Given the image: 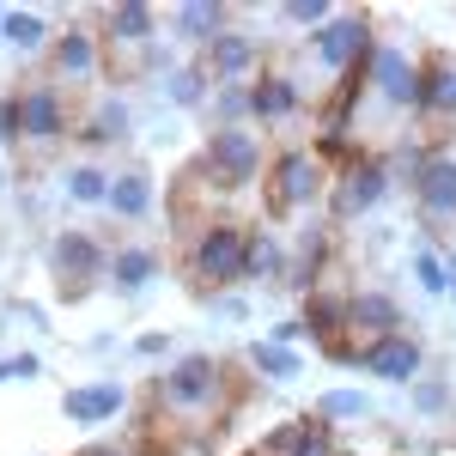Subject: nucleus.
<instances>
[{
  "label": "nucleus",
  "instance_id": "obj_1",
  "mask_svg": "<svg viewBox=\"0 0 456 456\" xmlns=\"http://www.w3.org/2000/svg\"><path fill=\"white\" fill-rule=\"evenodd\" d=\"M152 395L171 420H213V408L225 402V365L213 353H183L152 378Z\"/></svg>",
  "mask_w": 456,
  "mask_h": 456
},
{
  "label": "nucleus",
  "instance_id": "obj_2",
  "mask_svg": "<svg viewBox=\"0 0 456 456\" xmlns=\"http://www.w3.org/2000/svg\"><path fill=\"white\" fill-rule=\"evenodd\" d=\"M244 249H249V225L238 219H208L189 244V281L195 292H225L244 281Z\"/></svg>",
  "mask_w": 456,
  "mask_h": 456
},
{
  "label": "nucleus",
  "instance_id": "obj_3",
  "mask_svg": "<svg viewBox=\"0 0 456 456\" xmlns=\"http://www.w3.org/2000/svg\"><path fill=\"white\" fill-rule=\"evenodd\" d=\"M329 201V165L316 159V146H286L268 165V213H305Z\"/></svg>",
  "mask_w": 456,
  "mask_h": 456
},
{
  "label": "nucleus",
  "instance_id": "obj_4",
  "mask_svg": "<svg viewBox=\"0 0 456 456\" xmlns=\"http://www.w3.org/2000/svg\"><path fill=\"white\" fill-rule=\"evenodd\" d=\"M371 49H378V37H371V12H335L322 31H311V55L322 73H335L341 86L365 73L371 61Z\"/></svg>",
  "mask_w": 456,
  "mask_h": 456
},
{
  "label": "nucleus",
  "instance_id": "obj_5",
  "mask_svg": "<svg viewBox=\"0 0 456 456\" xmlns=\"http://www.w3.org/2000/svg\"><path fill=\"white\" fill-rule=\"evenodd\" d=\"M384 195H389V165L378 152H353L347 165L329 176V219L335 225H353V219L384 208Z\"/></svg>",
  "mask_w": 456,
  "mask_h": 456
},
{
  "label": "nucleus",
  "instance_id": "obj_6",
  "mask_svg": "<svg viewBox=\"0 0 456 456\" xmlns=\"http://www.w3.org/2000/svg\"><path fill=\"white\" fill-rule=\"evenodd\" d=\"M365 98L389 116H402V110L420 116V55H408L402 43H378L365 61Z\"/></svg>",
  "mask_w": 456,
  "mask_h": 456
},
{
  "label": "nucleus",
  "instance_id": "obj_7",
  "mask_svg": "<svg viewBox=\"0 0 456 456\" xmlns=\"http://www.w3.org/2000/svg\"><path fill=\"white\" fill-rule=\"evenodd\" d=\"M49 274L68 298H79V292H92V281H110V249L92 232H61L49 244Z\"/></svg>",
  "mask_w": 456,
  "mask_h": 456
},
{
  "label": "nucleus",
  "instance_id": "obj_8",
  "mask_svg": "<svg viewBox=\"0 0 456 456\" xmlns=\"http://www.w3.org/2000/svg\"><path fill=\"white\" fill-rule=\"evenodd\" d=\"M201 165L213 171L219 189H249L262 176V141L249 128H213L208 146H201Z\"/></svg>",
  "mask_w": 456,
  "mask_h": 456
},
{
  "label": "nucleus",
  "instance_id": "obj_9",
  "mask_svg": "<svg viewBox=\"0 0 456 456\" xmlns=\"http://www.w3.org/2000/svg\"><path fill=\"white\" fill-rule=\"evenodd\" d=\"M104 31H92V25H68V31H55L49 43V73L61 79V86H92L98 73H104Z\"/></svg>",
  "mask_w": 456,
  "mask_h": 456
},
{
  "label": "nucleus",
  "instance_id": "obj_10",
  "mask_svg": "<svg viewBox=\"0 0 456 456\" xmlns=\"http://www.w3.org/2000/svg\"><path fill=\"white\" fill-rule=\"evenodd\" d=\"M201 68H208L213 86H256V79H262V37L225 25V31L201 49Z\"/></svg>",
  "mask_w": 456,
  "mask_h": 456
},
{
  "label": "nucleus",
  "instance_id": "obj_11",
  "mask_svg": "<svg viewBox=\"0 0 456 456\" xmlns=\"http://www.w3.org/2000/svg\"><path fill=\"white\" fill-rule=\"evenodd\" d=\"M365 378H384V384H420V371H426V347L402 329V335H384V341H365L359 347V359H353Z\"/></svg>",
  "mask_w": 456,
  "mask_h": 456
},
{
  "label": "nucleus",
  "instance_id": "obj_12",
  "mask_svg": "<svg viewBox=\"0 0 456 456\" xmlns=\"http://www.w3.org/2000/svg\"><path fill=\"white\" fill-rule=\"evenodd\" d=\"M12 110H19V141L25 146H55L68 134V98L55 86H25L12 92Z\"/></svg>",
  "mask_w": 456,
  "mask_h": 456
},
{
  "label": "nucleus",
  "instance_id": "obj_13",
  "mask_svg": "<svg viewBox=\"0 0 456 456\" xmlns=\"http://www.w3.org/2000/svg\"><path fill=\"white\" fill-rule=\"evenodd\" d=\"M414 201H420V219L426 225H438V232H451L456 225V159L451 152H432L414 176Z\"/></svg>",
  "mask_w": 456,
  "mask_h": 456
},
{
  "label": "nucleus",
  "instance_id": "obj_14",
  "mask_svg": "<svg viewBox=\"0 0 456 456\" xmlns=\"http://www.w3.org/2000/svg\"><path fill=\"white\" fill-rule=\"evenodd\" d=\"M98 19H104V55L110 61H116V49H141V55H152V43H159V6L122 0V6H104Z\"/></svg>",
  "mask_w": 456,
  "mask_h": 456
},
{
  "label": "nucleus",
  "instance_id": "obj_15",
  "mask_svg": "<svg viewBox=\"0 0 456 456\" xmlns=\"http://www.w3.org/2000/svg\"><path fill=\"white\" fill-rule=\"evenodd\" d=\"M122 408H128V389L116 384V378L73 384L68 395H61V420H73V426H104V420H116Z\"/></svg>",
  "mask_w": 456,
  "mask_h": 456
},
{
  "label": "nucleus",
  "instance_id": "obj_16",
  "mask_svg": "<svg viewBox=\"0 0 456 456\" xmlns=\"http://www.w3.org/2000/svg\"><path fill=\"white\" fill-rule=\"evenodd\" d=\"M347 322H353V335H359V347H365V341L402 335V305L389 292H378V286H359V292H347Z\"/></svg>",
  "mask_w": 456,
  "mask_h": 456
},
{
  "label": "nucleus",
  "instance_id": "obj_17",
  "mask_svg": "<svg viewBox=\"0 0 456 456\" xmlns=\"http://www.w3.org/2000/svg\"><path fill=\"white\" fill-rule=\"evenodd\" d=\"M420 116L426 122H456V55L432 49L420 61Z\"/></svg>",
  "mask_w": 456,
  "mask_h": 456
},
{
  "label": "nucleus",
  "instance_id": "obj_18",
  "mask_svg": "<svg viewBox=\"0 0 456 456\" xmlns=\"http://www.w3.org/2000/svg\"><path fill=\"white\" fill-rule=\"evenodd\" d=\"M298 110H305V86L292 73H262L249 86V116L256 122H292Z\"/></svg>",
  "mask_w": 456,
  "mask_h": 456
},
{
  "label": "nucleus",
  "instance_id": "obj_19",
  "mask_svg": "<svg viewBox=\"0 0 456 456\" xmlns=\"http://www.w3.org/2000/svg\"><path fill=\"white\" fill-rule=\"evenodd\" d=\"M159 249L152 244H122V249H110V286L116 292H128V298H141L146 286L159 281Z\"/></svg>",
  "mask_w": 456,
  "mask_h": 456
},
{
  "label": "nucleus",
  "instance_id": "obj_20",
  "mask_svg": "<svg viewBox=\"0 0 456 456\" xmlns=\"http://www.w3.org/2000/svg\"><path fill=\"white\" fill-rule=\"evenodd\" d=\"M305 335H311V341H322V347L347 341V335H353V322H347V298H341V292H322V286H316L311 298H305Z\"/></svg>",
  "mask_w": 456,
  "mask_h": 456
},
{
  "label": "nucleus",
  "instance_id": "obj_21",
  "mask_svg": "<svg viewBox=\"0 0 456 456\" xmlns=\"http://www.w3.org/2000/svg\"><path fill=\"white\" fill-rule=\"evenodd\" d=\"M225 19H232V6H219V0H183V6H171V31L183 43H195V49H208L213 37L225 31Z\"/></svg>",
  "mask_w": 456,
  "mask_h": 456
},
{
  "label": "nucleus",
  "instance_id": "obj_22",
  "mask_svg": "<svg viewBox=\"0 0 456 456\" xmlns=\"http://www.w3.org/2000/svg\"><path fill=\"white\" fill-rule=\"evenodd\" d=\"M152 176L146 171H116L110 176V201L104 208L116 213V219H128V225H141V219H152Z\"/></svg>",
  "mask_w": 456,
  "mask_h": 456
},
{
  "label": "nucleus",
  "instance_id": "obj_23",
  "mask_svg": "<svg viewBox=\"0 0 456 456\" xmlns=\"http://www.w3.org/2000/svg\"><path fill=\"white\" fill-rule=\"evenodd\" d=\"M128 128H134V116H128V104L122 98H98L92 104V116L73 128L86 146H110V141H128Z\"/></svg>",
  "mask_w": 456,
  "mask_h": 456
},
{
  "label": "nucleus",
  "instance_id": "obj_24",
  "mask_svg": "<svg viewBox=\"0 0 456 456\" xmlns=\"http://www.w3.org/2000/svg\"><path fill=\"white\" fill-rule=\"evenodd\" d=\"M244 365L256 371V378H268V384H292V378L305 371L298 347H281V341H249V347H244Z\"/></svg>",
  "mask_w": 456,
  "mask_h": 456
},
{
  "label": "nucleus",
  "instance_id": "obj_25",
  "mask_svg": "<svg viewBox=\"0 0 456 456\" xmlns=\"http://www.w3.org/2000/svg\"><path fill=\"white\" fill-rule=\"evenodd\" d=\"M244 281H286V249L274 232L249 225V249H244Z\"/></svg>",
  "mask_w": 456,
  "mask_h": 456
},
{
  "label": "nucleus",
  "instance_id": "obj_26",
  "mask_svg": "<svg viewBox=\"0 0 456 456\" xmlns=\"http://www.w3.org/2000/svg\"><path fill=\"white\" fill-rule=\"evenodd\" d=\"M322 256H329V232H305V238H298V256L286 262V286L311 298V292H316V274H322Z\"/></svg>",
  "mask_w": 456,
  "mask_h": 456
},
{
  "label": "nucleus",
  "instance_id": "obj_27",
  "mask_svg": "<svg viewBox=\"0 0 456 456\" xmlns=\"http://www.w3.org/2000/svg\"><path fill=\"white\" fill-rule=\"evenodd\" d=\"M0 37H6L19 55H43V49L55 43V31L43 25V12H31V6H12V12H6V25H0Z\"/></svg>",
  "mask_w": 456,
  "mask_h": 456
},
{
  "label": "nucleus",
  "instance_id": "obj_28",
  "mask_svg": "<svg viewBox=\"0 0 456 456\" xmlns=\"http://www.w3.org/2000/svg\"><path fill=\"white\" fill-rule=\"evenodd\" d=\"M208 86H213V79H208V68H201V61L165 73V92H171L176 110H201V104H208Z\"/></svg>",
  "mask_w": 456,
  "mask_h": 456
},
{
  "label": "nucleus",
  "instance_id": "obj_29",
  "mask_svg": "<svg viewBox=\"0 0 456 456\" xmlns=\"http://www.w3.org/2000/svg\"><path fill=\"white\" fill-rule=\"evenodd\" d=\"M110 176L104 165H73L68 171V201H79V208H104L110 201Z\"/></svg>",
  "mask_w": 456,
  "mask_h": 456
},
{
  "label": "nucleus",
  "instance_id": "obj_30",
  "mask_svg": "<svg viewBox=\"0 0 456 456\" xmlns=\"http://www.w3.org/2000/svg\"><path fill=\"white\" fill-rule=\"evenodd\" d=\"M249 86H213V128H244Z\"/></svg>",
  "mask_w": 456,
  "mask_h": 456
},
{
  "label": "nucleus",
  "instance_id": "obj_31",
  "mask_svg": "<svg viewBox=\"0 0 456 456\" xmlns=\"http://www.w3.org/2000/svg\"><path fill=\"white\" fill-rule=\"evenodd\" d=\"M316 420H371V402L359 389H329L316 402Z\"/></svg>",
  "mask_w": 456,
  "mask_h": 456
},
{
  "label": "nucleus",
  "instance_id": "obj_32",
  "mask_svg": "<svg viewBox=\"0 0 456 456\" xmlns=\"http://www.w3.org/2000/svg\"><path fill=\"white\" fill-rule=\"evenodd\" d=\"M408 402H414V414H426V420H438V414H451V408H456L451 384H438V378H420V384H408Z\"/></svg>",
  "mask_w": 456,
  "mask_h": 456
},
{
  "label": "nucleus",
  "instance_id": "obj_33",
  "mask_svg": "<svg viewBox=\"0 0 456 456\" xmlns=\"http://www.w3.org/2000/svg\"><path fill=\"white\" fill-rule=\"evenodd\" d=\"M292 456H341V444H335V426H329V420H298Z\"/></svg>",
  "mask_w": 456,
  "mask_h": 456
},
{
  "label": "nucleus",
  "instance_id": "obj_34",
  "mask_svg": "<svg viewBox=\"0 0 456 456\" xmlns=\"http://www.w3.org/2000/svg\"><path fill=\"white\" fill-rule=\"evenodd\" d=\"M414 281H420V292H451V274H444V249H414Z\"/></svg>",
  "mask_w": 456,
  "mask_h": 456
},
{
  "label": "nucleus",
  "instance_id": "obj_35",
  "mask_svg": "<svg viewBox=\"0 0 456 456\" xmlns=\"http://www.w3.org/2000/svg\"><path fill=\"white\" fill-rule=\"evenodd\" d=\"M281 19H286V25H298V31H322V25L335 19V6H329V0H286Z\"/></svg>",
  "mask_w": 456,
  "mask_h": 456
},
{
  "label": "nucleus",
  "instance_id": "obj_36",
  "mask_svg": "<svg viewBox=\"0 0 456 456\" xmlns=\"http://www.w3.org/2000/svg\"><path fill=\"white\" fill-rule=\"evenodd\" d=\"M37 371H43L37 353H12V359H0V384H31Z\"/></svg>",
  "mask_w": 456,
  "mask_h": 456
},
{
  "label": "nucleus",
  "instance_id": "obj_37",
  "mask_svg": "<svg viewBox=\"0 0 456 456\" xmlns=\"http://www.w3.org/2000/svg\"><path fill=\"white\" fill-rule=\"evenodd\" d=\"M292 438H298V420L274 426V432H268V438H262V451H256V456H292Z\"/></svg>",
  "mask_w": 456,
  "mask_h": 456
},
{
  "label": "nucleus",
  "instance_id": "obj_38",
  "mask_svg": "<svg viewBox=\"0 0 456 456\" xmlns=\"http://www.w3.org/2000/svg\"><path fill=\"white\" fill-rule=\"evenodd\" d=\"M268 341H281V347H298L305 341V316H286V322H274V335Z\"/></svg>",
  "mask_w": 456,
  "mask_h": 456
},
{
  "label": "nucleus",
  "instance_id": "obj_39",
  "mask_svg": "<svg viewBox=\"0 0 456 456\" xmlns=\"http://www.w3.org/2000/svg\"><path fill=\"white\" fill-rule=\"evenodd\" d=\"M134 353H141V359H165V353H171V335H141Z\"/></svg>",
  "mask_w": 456,
  "mask_h": 456
},
{
  "label": "nucleus",
  "instance_id": "obj_40",
  "mask_svg": "<svg viewBox=\"0 0 456 456\" xmlns=\"http://www.w3.org/2000/svg\"><path fill=\"white\" fill-rule=\"evenodd\" d=\"M79 456H134V451H122V444H86Z\"/></svg>",
  "mask_w": 456,
  "mask_h": 456
},
{
  "label": "nucleus",
  "instance_id": "obj_41",
  "mask_svg": "<svg viewBox=\"0 0 456 456\" xmlns=\"http://www.w3.org/2000/svg\"><path fill=\"white\" fill-rule=\"evenodd\" d=\"M444 274H451V298H456V249H444Z\"/></svg>",
  "mask_w": 456,
  "mask_h": 456
},
{
  "label": "nucleus",
  "instance_id": "obj_42",
  "mask_svg": "<svg viewBox=\"0 0 456 456\" xmlns=\"http://www.w3.org/2000/svg\"><path fill=\"white\" fill-rule=\"evenodd\" d=\"M6 12H12V6H0V25H6Z\"/></svg>",
  "mask_w": 456,
  "mask_h": 456
}]
</instances>
